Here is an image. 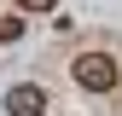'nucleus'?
Here are the masks:
<instances>
[{
	"mask_svg": "<svg viewBox=\"0 0 122 116\" xmlns=\"http://www.w3.org/2000/svg\"><path fill=\"white\" fill-rule=\"evenodd\" d=\"M70 76H76V87H87V93H116L122 70H116L111 52H81V58L70 64Z\"/></svg>",
	"mask_w": 122,
	"mask_h": 116,
	"instance_id": "f257e3e1",
	"label": "nucleus"
},
{
	"mask_svg": "<svg viewBox=\"0 0 122 116\" xmlns=\"http://www.w3.org/2000/svg\"><path fill=\"white\" fill-rule=\"evenodd\" d=\"M41 110H47V93H41L35 81L6 87V116H41Z\"/></svg>",
	"mask_w": 122,
	"mask_h": 116,
	"instance_id": "f03ea898",
	"label": "nucleus"
},
{
	"mask_svg": "<svg viewBox=\"0 0 122 116\" xmlns=\"http://www.w3.org/2000/svg\"><path fill=\"white\" fill-rule=\"evenodd\" d=\"M23 35V18H0V41H18Z\"/></svg>",
	"mask_w": 122,
	"mask_h": 116,
	"instance_id": "7ed1b4c3",
	"label": "nucleus"
},
{
	"mask_svg": "<svg viewBox=\"0 0 122 116\" xmlns=\"http://www.w3.org/2000/svg\"><path fill=\"white\" fill-rule=\"evenodd\" d=\"M58 0H18V12H52Z\"/></svg>",
	"mask_w": 122,
	"mask_h": 116,
	"instance_id": "20e7f679",
	"label": "nucleus"
}]
</instances>
